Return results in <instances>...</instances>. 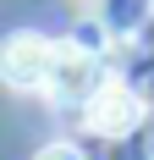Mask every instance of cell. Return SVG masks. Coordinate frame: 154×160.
<instances>
[{
	"label": "cell",
	"mask_w": 154,
	"mask_h": 160,
	"mask_svg": "<svg viewBox=\"0 0 154 160\" xmlns=\"http://www.w3.org/2000/svg\"><path fill=\"white\" fill-rule=\"evenodd\" d=\"M55 61H61V50L39 39V33H11L6 44H0V83L17 88V94H44L50 78H55Z\"/></svg>",
	"instance_id": "1"
},
{
	"label": "cell",
	"mask_w": 154,
	"mask_h": 160,
	"mask_svg": "<svg viewBox=\"0 0 154 160\" xmlns=\"http://www.w3.org/2000/svg\"><path fill=\"white\" fill-rule=\"evenodd\" d=\"M143 122V99L127 88V83H99L88 99H83V127L99 132V138H121Z\"/></svg>",
	"instance_id": "2"
},
{
	"label": "cell",
	"mask_w": 154,
	"mask_h": 160,
	"mask_svg": "<svg viewBox=\"0 0 154 160\" xmlns=\"http://www.w3.org/2000/svg\"><path fill=\"white\" fill-rule=\"evenodd\" d=\"M94 88H99V72H94V61L83 55V50H61V61H55V78H50V94H55V99L83 94V99H88Z\"/></svg>",
	"instance_id": "3"
},
{
	"label": "cell",
	"mask_w": 154,
	"mask_h": 160,
	"mask_svg": "<svg viewBox=\"0 0 154 160\" xmlns=\"http://www.w3.org/2000/svg\"><path fill=\"white\" fill-rule=\"evenodd\" d=\"M33 160H83V155H77L72 144H44L39 155H33Z\"/></svg>",
	"instance_id": "4"
}]
</instances>
